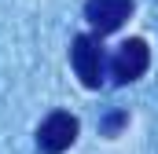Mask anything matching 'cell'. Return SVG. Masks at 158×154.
Here are the masks:
<instances>
[{"label": "cell", "instance_id": "3957f363", "mask_svg": "<svg viewBox=\"0 0 158 154\" xmlns=\"http://www.w3.org/2000/svg\"><path fill=\"white\" fill-rule=\"evenodd\" d=\"M70 63H74V74L81 77L85 88H99L103 84V70H107V59H103V48L92 33H81L74 37L70 48Z\"/></svg>", "mask_w": 158, "mask_h": 154}, {"label": "cell", "instance_id": "277c9868", "mask_svg": "<svg viewBox=\"0 0 158 154\" xmlns=\"http://www.w3.org/2000/svg\"><path fill=\"white\" fill-rule=\"evenodd\" d=\"M129 15H132V0H88L85 4V18L99 37L121 30Z\"/></svg>", "mask_w": 158, "mask_h": 154}, {"label": "cell", "instance_id": "7a4b0ae2", "mask_svg": "<svg viewBox=\"0 0 158 154\" xmlns=\"http://www.w3.org/2000/svg\"><path fill=\"white\" fill-rule=\"evenodd\" d=\"M147 66H151L147 40L143 37H129L114 51V59H110V77H114V84H132V81H140V77L147 74Z\"/></svg>", "mask_w": 158, "mask_h": 154}, {"label": "cell", "instance_id": "6da1fadb", "mask_svg": "<svg viewBox=\"0 0 158 154\" xmlns=\"http://www.w3.org/2000/svg\"><path fill=\"white\" fill-rule=\"evenodd\" d=\"M77 132H81V125H77L74 114L52 110V114L37 125V151L40 154H63V151H70V147L77 143Z\"/></svg>", "mask_w": 158, "mask_h": 154}]
</instances>
